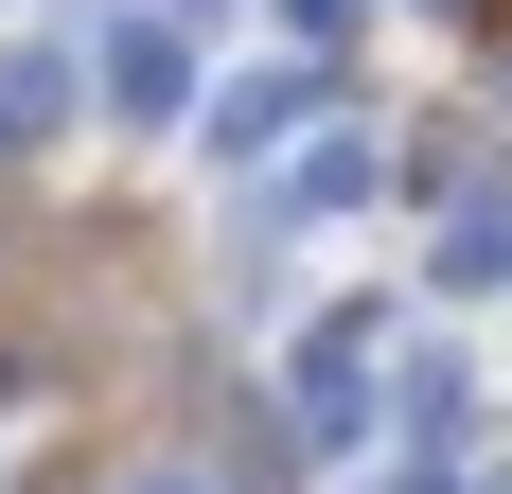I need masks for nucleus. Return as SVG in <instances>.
Segmentation results:
<instances>
[{"mask_svg":"<svg viewBox=\"0 0 512 494\" xmlns=\"http://www.w3.org/2000/svg\"><path fill=\"white\" fill-rule=\"evenodd\" d=\"M283 36H354V0H283Z\"/></svg>","mask_w":512,"mask_h":494,"instance_id":"nucleus-7","label":"nucleus"},{"mask_svg":"<svg viewBox=\"0 0 512 494\" xmlns=\"http://www.w3.org/2000/svg\"><path fill=\"white\" fill-rule=\"evenodd\" d=\"M442 300H512V195H460L442 212V265H424Z\"/></svg>","mask_w":512,"mask_h":494,"instance_id":"nucleus-3","label":"nucleus"},{"mask_svg":"<svg viewBox=\"0 0 512 494\" xmlns=\"http://www.w3.org/2000/svg\"><path fill=\"white\" fill-rule=\"evenodd\" d=\"M124 494H230V477H212V459H142Z\"/></svg>","mask_w":512,"mask_h":494,"instance_id":"nucleus-6","label":"nucleus"},{"mask_svg":"<svg viewBox=\"0 0 512 494\" xmlns=\"http://www.w3.org/2000/svg\"><path fill=\"white\" fill-rule=\"evenodd\" d=\"M53 124H71V53H18L0 71V142H53Z\"/></svg>","mask_w":512,"mask_h":494,"instance_id":"nucleus-4","label":"nucleus"},{"mask_svg":"<svg viewBox=\"0 0 512 494\" xmlns=\"http://www.w3.org/2000/svg\"><path fill=\"white\" fill-rule=\"evenodd\" d=\"M283 142H301V71H248V89L195 124V159H212V177H248V159H283Z\"/></svg>","mask_w":512,"mask_h":494,"instance_id":"nucleus-2","label":"nucleus"},{"mask_svg":"<svg viewBox=\"0 0 512 494\" xmlns=\"http://www.w3.org/2000/svg\"><path fill=\"white\" fill-rule=\"evenodd\" d=\"M106 106L124 124H195V18H124L106 36Z\"/></svg>","mask_w":512,"mask_h":494,"instance_id":"nucleus-1","label":"nucleus"},{"mask_svg":"<svg viewBox=\"0 0 512 494\" xmlns=\"http://www.w3.org/2000/svg\"><path fill=\"white\" fill-rule=\"evenodd\" d=\"M283 195H301V212H354V195H371V142H354V124L301 142V159H283Z\"/></svg>","mask_w":512,"mask_h":494,"instance_id":"nucleus-5","label":"nucleus"}]
</instances>
